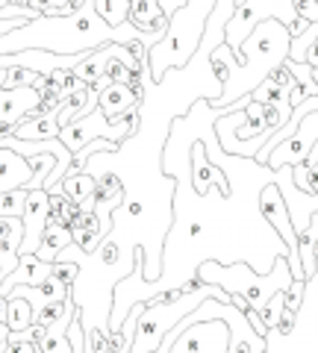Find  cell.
I'll list each match as a JSON object with an SVG mask.
<instances>
[{"label":"cell","instance_id":"obj_1","mask_svg":"<svg viewBox=\"0 0 318 353\" xmlns=\"http://www.w3.org/2000/svg\"><path fill=\"white\" fill-rule=\"evenodd\" d=\"M289 44H292V36L289 30L280 24L277 18H266L259 21L254 27V32L245 39L242 44V53H245V65H239L236 59H230V68L239 71V77L224 83V92L218 97H206L210 109H221V106H230L233 101H239L242 94H250V88L257 83H262L266 77L283 65V59L289 57Z\"/></svg>","mask_w":318,"mask_h":353},{"label":"cell","instance_id":"obj_2","mask_svg":"<svg viewBox=\"0 0 318 353\" xmlns=\"http://www.w3.org/2000/svg\"><path fill=\"white\" fill-rule=\"evenodd\" d=\"M195 277H197V283L221 285L227 294H242L250 303V309H262L274 292H286L295 280L292 271H289V262L283 256L274 259V268H271L268 277H259V274L254 268H248L245 262H233V265H227V268H221L215 259H206V262L197 265Z\"/></svg>","mask_w":318,"mask_h":353},{"label":"cell","instance_id":"obj_3","mask_svg":"<svg viewBox=\"0 0 318 353\" xmlns=\"http://www.w3.org/2000/svg\"><path fill=\"white\" fill-rule=\"evenodd\" d=\"M141 109V106H139ZM139 109H133V112H127V118H118V121H109L101 106H95L89 115L74 121V124H65L59 127V141L65 148H68L71 153H77L83 145H89L92 139H112V141H124L127 136H133L136 127H139Z\"/></svg>","mask_w":318,"mask_h":353},{"label":"cell","instance_id":"obj_4","mask_svg":"<svg viewBox=\"0 0 318 353\" xmlns=\"http://www.w3.org/2000/svg\"><path fill=\"white\" fill-rule=\"evenodd\" d=\"M259 209H262V215H266V224H271L280 233V239L289 245V259L286 262H289L292 277L295 280H304L301 259H298V233H295V227H292V215H289L286 197H283L277 183L262 185V192H259Z\"/></svg>","mask_w":318,"mask_h":353},{"label":"cell","instance_id":"obj_5","mask_svg":"<svg viewBox=\"0 0 318 353\" xmlns=\"http://www.w3.org/2000/svg\"><path fill=\"white\" fill-rule=\"evenodd\" d=\"M318 141V112H306L301 118L298 130L292 132L289 139H283L277 148H274L268 153L266 159V168H280V165H295V162H304L306 157H310L312 145Z\"/></svg>","mask_w":318,"mask_h":353},{"label":"cell","instance_id":"obj_6","mask_svg":"<svg viewBox=\"0 0 318 353\" xmlns=\"http://www.w3.org/2000/svg\"><path fill=\"white\" fill-rule=\"evenodd\" d=\"M192 183H195V192L201 197H206L212 189L221 192V197L230 194L227 174L218 168V165L210 162V157H206V150H203V141H195V150H192Z\"/></svg>","mask_w":318,"mask_h":353},{"label":"cell","instance_id":"obj_7","mask_svg":"<svg viewBox=\"0 0 318 353\" xmlns=\"http://www.w3.org/2000/svg\"><path fill=\"white\" fill-rule=\"evenodd\" d=\"M97 106H101V112L109 121H118V118H124L127 112L139 109L141 101L127 83H109V85L101 88V94H97Z\"/></svg>","mask_w":318,"mask_h":353},{"label":"cell","instance_id":"obj_8","mask_svg":"<svg viewBox=\"0 0 318 353\" xmlns=\"http://www.w3.org/2000/svg\"><path fill=\"white\" fill-rule=\"evenodd\" d=\"M21 239H24V221H21V215H0V277L15 271Z\"/></svg>","mask_w":318,"mask_h":353},{"label":"cell","instance_id":"obj_9","mask_svg":"<svg viewBox=\"0 0 318 353\" xmlns=\"http://www.w3.org/2000/svg\"><path fill=\"white\" fill-rule=\"evenodd\" d=\"M130 24L162 39L168 32V15L162 12L159 0H130Z\"/></svg>","mask_w":318,"mask_h":353},{"label":"cell","instance_id":"obj_10","mask_svg":"<svg viewBox=\"0 0 318 353\" xmlns=\"http://www.w3.org/2000/svg\"><path fill=\"white\" fill-rule=\"evenodd\" d=\"M30 180H32L30 159L9 148H0V192L21 189V185H27Z\"/></svg>","mask_w":318,"mask_h":353},{"label":"cell","instance_id":"obj_11","mask_svg":"<svg viewBox=\"0 0 318 353\" xmlns=\"http://www.w3.org/2000/svg\"><path fill=\"white\" fill-rule=\"evenodd\" d=\"M298 259L304 280H312L318 271V212H310L306 227L298 230Z\"/></svg>","mask_w":318,"mask_h":353},{"label":"cell","instance_id":"obj_12","mask_svg":"<svg viewBox=\"0 0 318 353\" xmlns=\"http://www.w3.org/2000/svg\"><path fill=\"white\" fill-rule=\"evenodd\" d=\"M59 189L71 197V201L80 206V209H95V189H97V180L89 171H77V174H65Z\"/></svg>","mask_w":318,"mask_h":353},{"label":"cell","instance_id":"obj_13","mask_svg":"<svg viewBox=\"0 0 318 353\" xmlns=\"http://www.w3.org/2000/svg\"><path fill=\"white\" fill-rule=\"evenodd\" d=\"M48 194H50V201H48V221H53V224H62V227H71L74 221L80 218V206H77L71 197L59 189V185H53Z\"/></svg>","mask_w":318,"mask_h":353},{"label":"cell","instance_id":"obj_14","mask_svg":"<svg viewBox=\"0 0 318 353\" xmlns=\"http://www.w3.org/2000/svg\"><path fill=\"white\" fill-rule=\"evenodd\" d=\"M12 136H18V139H27V141L57 139V136H59L57 115H36V118H30V121H21V124L12 130Z\"/></svg>","mask_w":318,"mask_h":353},{"label":"cell","instance_id":"obj_15","mask_svg":"<svg viewBox=\"0 0 318 353\" xmlns=\"http://www.w3.org/2000/svg\"><path fill=\"white\" fill-rule=\"evenodd\" d=\"M65 245H71V230L68 227H62V224H53V221H48L45 224V233H41V245L36 250V256L39 259H45V262H53L59 256V250Z\"/></svg>","mask_w":318,"mask_h":353},{"label":"cell","instance_id":"obj_16","mask_svg":"<svg viewBox=\"0 0 318 353\" xmlns=\"http://www.w3.org/2000/svg\"><path fill=\"white\" fill-rule=\"evenodd\" d=\"M32 324V306L27 297L6 294V327L9 330H27Z\"/></svg>","mask_w":318,"mask_h":353},{"label":"cell","instance_id":"obj_17","mask_svg":"<svg viewBox=\"0 0 318 353\" xmlns=\"http://www.w3.org/2000/svg\"><path fill=\"white\" fill-rule=\"evenodd\" d=\"M95 12L109 27H124L130 24V0H95Z\"/></svg>","mask_w":318,"mask_h":353},{"label":"cell","instance_id":"obj_18","mask_svg":"<svg viewBox=\"0 0 318 353\" xmlns=\"http://www.w3.org/2000/svg\"><path fill=\"white\" fill-rule=\"evenodd\" d=\"M250 101H257V103H262V106H271V103H280V101H286L289 97V88H283V85H277L271 80V77H266L262 83H257L254 88H250Z\"/></svg>","mask_w":318,"mask_h":353},{"label":"cell","instance_id":"obj_19","mask_svg":"<svg viewBox=\"0 0 318 353\" xmlns=\"http://www.w3.org/2000/svg\"><path fill=\"white\" fill-rule=\"evenodd\" d=\"M36 71L30 65H3V88H24L36 83Z\"/></svg>","mask_w":318,"mask_h":353},{"label":"cell","instance_id":"obj_20","mask_svg":"<svg viewBox=\"0 0 318 353\" xmlns=\"http://www.w3.org/2000/svg\"><path fill=\"white\" fill-rule=\"evenodd\" d=\"M97 180V189H95V197L97 201H106V197H115V194H124V180L112 171L106 174H92Z\"/></svg>","mask_w":318,"mask_h":353},{"label":"cell","instance_id":"obj_21","mask_svg":"<svg viewBox=\"0 0 318 353\" xmlns=\"http://www.w3.org/2000/svg\"><path fill=\"white\" fill-rule=\"evenodd\" d=\"M71 303H74V297H68V301H62V303H45V306H39L36 312H32V324L48 327L53 321H59V318L65 315V309H68Z\"/></svg>","mask_w":318,"mask_h":353},{"label":"cell","instance_id":"obj_22","mask_svg":"<svg viewBox=\"0 0 318 353\" xmlns=\"http://www.w3.org/2000/svg\"><path fill=\"white\" fill-rule=\"evenodd\" d=\"M257 312H259V321L266 324V330L271 333V330L277 327L280 315H283V292H274V294L268 297V303L262 306V309H257Z\"/></svg>","mask_w":318,"mask_h":353},{"label":"cell","instance_id":"obj_23","mask_svg":"<svg viewBox=\"0 0 318 353\" xmlns=\"http://www.w3.org/2000/svg\"><path fill=\"white\" fill-rule=\"evenodd\" d=\"M30 6L36 9L39 15H71V12H77V9L68 3V0H30Z\"/></svg>","mask_w":318,"mask_h":353},{"label":"cell","instance_id":"obj_24","mask_svg":"<svg viewBox=\"0 0 318 353\" xmlns=\"http://www.w3.org/2000/svg\"><path fill=\"white\" fill-rule=\"evenodd\" d=\"M312 94H318V83L315 80H306V83H295V88L289 92V103H292V109L298 106V103H304L306 97H312Z\"/></svg>","mask_w":318,"mask_h":353},{"label":"cell","instance_id":"obj_25","mask_svg":"<svg viewBox=\"0 0 318 353\" xmlns=\"http://www.w3.org/2000/svg\"><path fill=\"white\" fill-rule=\"evenodd\" d=\"M53 277H59L62 283H68V285H74L77 283V277H80V265L77 262H53Z\"/></svg>","mask_w":318,"mask_h":353},{"label":"cell","instance_id":"obj_26","mask_svg":"<svg viewBox=\"0 0 318 353\" xmlns=\"http://www.w3.org/2000/svg\"><path fill=\"white\" fill-rule=\"evenodd\" d=\"M6 347H9V327L0 321V353H6Z\"/></svg>","mask_w":318,"mask_h":353},{"label":"cell","instance_id":"obj_27","mask_svg":"<svg viewBox=\"0 0 318 353\" xmlns=\"http://www.w3.org/2000/svg\"><path fill=\"white\" fill-rule=\"evenodd\" d=\"M6 3H9V0H0V9H3V6H6Z\"/></svg>","mask_w":318,"mask_h":353},{"label":"cell","instance_id":"obj_28","mask_svg":"<svg viewBox=\"0 0 318 353\" xmlns=\"http://www.w3.org/2000/svg\"><path fill=\"white\" fill-rule=\"evenodd\" d=\"M257 353H268V350H266V347H262V350H257Z\"/></svg>","mask_w":318,"mask_h":353}]
</instances>
